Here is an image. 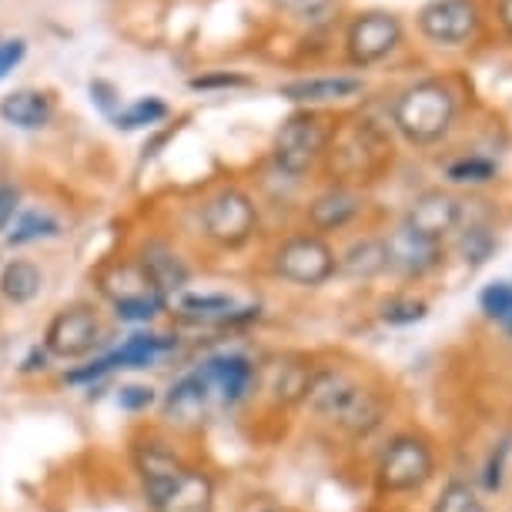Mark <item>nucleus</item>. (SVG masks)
Instances as JSON below:
<instances>
[{
    "instance_id": "nucleus-1",
    "label": "nucleus",
    "mask_w": 512,
    "mask_h": 512,
    "mask_svg": "<svg viewBox=\"0 0 512 512\" xmlns=\"http://www.w3.org/2000/svg\"><path fill=\"white\" fill-rule=\"evenodd\" d=\"M138 472L154 512H211L215 506V486L205 472L185 466L158 442L141 446Z\"/></svg>"
},
{
    "instance_id": "nucleus-2",
    "label": "nucleus",
    "mask_w": 512,
    "mask_h": 512,
    "mask_svg": "<svg viewBox=\"0 0 512 512\" xmlns=\"http://www.w3.org/2000/svg\"><path fill=\"white\" fill-rule=\"evenodd\" d=\"M305 399L322 419H332L349 436H369L375 425L382 422L379 395H372L369 389H362V385H355L338 372L312 375Z\"/></svg>"
},
{
    "instance_id": "nucleus-3",
    "label": "nucleus",
    "mask_w": 512,
    "mask_h": 512,
    "mask_svg": "<svg viewBox=\"0 0 512 512\" xmlns=\"http://www.w3.org/2000/svg\"><path fill=\"white\" fill-rule=\"evenodd\" d=\"M452 118H456V98L442 81L412 84L409 91L399 94L392 108L395 128L412 144H436L439 138H446Z\"/></svg>"
},
{
    "instance_id": "nucleus-4",
    "label": "nucleus",
    "mask_w": 512,
    "mask_h": 512,
    "mask_svg": "<svg viewBox=\"0 0 512 512\" xmlns=\"http://www.w3.org/2000/svg\"><path fill=\"white\" fill-rule=\"evenodd\" d=\"M432 472H436V459H432L429 442L419 436H395L382 452L375 479L382 492H412L422 489Z\"/></svg>"
},
{
    "instance_id": "nucleus-5",
    "label": "nucleus",
    "mask_w": 512,
    "mask_h": 512,
    "mask_svg": "<svg viewBox=\"0 0 512 512\" xmlns=\"http://www.w3.org/2000/svg\"><path fill=\"white\" fill-rule=\"evenodd\" d=\"M328 144V124L315 111H295L275 134V161L288 175H305Z\"/></svg>"
},
{
    "instance_id": "nucleus-6",
    "label": "nucleus",
    "mask_w": 512,
    "mask_h": 512,
    "mask_svg": "<svg viewBox=\"0 0 512 512\" xmlns=\"http://www.w3.org/2000/svg\"><path fill=\"white\" fill-rule=\"evenodd\" d=\"M101 292L111 298L114 312L124 322H148L164 308V298L154 292L141 265H114L101 275Z\"/></svg>"
},
{
    "instance_id": "nucleus-7",
    "label": "nucleus",
    "mask_w": 512,
    "mask_h": 512,
    "mask_svg": "<svg viewBox=\"0 0 512 512\" xmlns=\"http://www.w3.org/2000/svg\"><path fill=\"white\" fill-rule=\"evenodd\" d=\"M201 225H205V235L211 241H218V245H225V248L245 245V241L255 235V225H258L255 201L238 188L218 191L205 205V211H201Z\"/></svg>"
},
{
    "instance_id": "nucleus-8",
    "label": "nucleus",
    "mask_w": 512,
    "mask_h": 512,
    "mask_svg": "<svg viewBox=\"0 0 512 512\" xmlns=\"http://www.w3.org/2000/svg\"><path fill=\"white\" fill-rule=\"evenodd\" d=\"M275 272L288 278L295 285H322L338 272V258L335 251L328 248L325 238L318 235H298L288 238L282 248L275 251Z\"/></svg>"
},
{
    "instance_id": "nucleus-9",
    "label": "nucleus",
    "mask_w": 512,
    "mask_h": 512,
    "mask_svg": "<svg viewBox=\"0 0 512 512\" xmlns=\"http://www.w3.org/2000/svg\"><path fill=\"white\" fill-rule=\"evenodd\" d=\"M402 41L399 17L389 11H365L349 24L345 47H349V61L359 67H369L382 57H389Z\"/></svg>"
},
{
    "instance_id": "nucleus-10",
    "label": "nucleus",
    "mask_w": 512,
    "mask_h": 512,
    "mask_svg": "<svg viewBox=\"0 0 512 512\" xmlns=\"http://www.w3.org/2000/svg\"><path fill=\"white\" fill-rule=\"evenodd\" d=\"M419 31L442 47L469 44L479 31V7L472 0H429L419 11Z\"/></svg>"
},
{
    "instance_id": "nucleus-11",
    "label": "nucleus",
    "mask_w": 512,
    "mask_h": 512,
    "mask_svg": "<svg viewBox=\"0 0 512 512\" xmlns=\"http://www.w3.org/2000/svg\"><path fill=\"white\" fill-rule=\"evenodd\" d=\"M101 338V322L91 308H64L51 318L44 335V349L47 355H57V359H81L88 355Z\"/></svg>"
},
{
    "instance_id": "nucleus-12",
    "label": "nucleus",
    "mask_w": 512,
    "mask_h": 512,
    "mask_svg": "<svg viewBox=\"0 0 512 512\" xmlns=\"http://www.w3.org/2000/svg\"><path fill=\"white\" fill-rule=\"evenodd\" d=\"M385 255H389L392 272L405 278H422L442 265V241H432L402 225L385 238Z\"/></svg>"
},
{
    "instance_id": "nucleus-13",
    "label": "nucleus",
    "mask_w": 512,
    "mask_h": 512,
    "mask_svg": "<svg viewBox=\"0 0 512 512\" xmlns=\"http://www.w3.org/2000/svg\"><path fill=\"white\" fill-rule=\"evenodd\" d=\"M459 201L442 188H432V191H422L419 198L412 201L409 211H405V228L419 231V235L432 238V241H442L449 231H456L459 225Z\"/></svg>"
},
{
    "instance_id": "nucleus-14",
    "label": "nucleus",
    "mask_w": 512,
    "mask_h": 512,
    "mask_svg": "<svg viewBox=\"0 0 512 512\" xmlns=\"http://www.w3.org/2000/svg\"><path fill=\"white\" fill-rule=\"evenodd\" d=\"M175 349V338H164V335H131L121 349H114L111 355H104L84 372H74L71 382H84V379H98L104 372L114 369H148L161 359L164 352Z\"/></svg>"
},
{
    "instance_id": "nucleus-15",
    "label": "nucleus",
    "mask_w": 512,
    "mask_h": 512,
    "mask_svg": "<svg viewBox=\"0 0 512 512\" xmlns=\"http://www.w3.org/2000/svg\"><path fill=\"white\" fill-rule=\"evenodd\" d=\"M201 375L208 379L211 392H218L225 402H241L255 382V365L245 355H218L201 365Z\"/></svg>"
},
{
    "instance_id": "nucleus-16",
    "label": "nucleus",
    "mask_w": 512,
    "mask_h": 512,
    "mask_svg": "<svg viewBox=\"0 0 512 512\" xmlns=\"http://www.w3.org/2000/svg\"><path fill=\"white\" fill-rule=\"evenodd\" d=\"M365 84L359 77H349V74H335V77H302V81H292V84H282L278 94L295 104H328V101H345V98H355L362 94Z\"/></svg>"
},
{
    "instance_id": "nucleus-17",
    "label": "nucleus",
    "mask_w": 512,
    "mask_h": 512,
    "mask_svg": "<svg viewBox=\"0 0 512 512\" xmlns=\"http://www.w3.org/2000/svg\"><path fill=\"white\" fill-rule=\"evenodd\" d=\"M141 268H144V275L151 278L154 292H158L164 302H168L171 295H178L181 288L188 285V268H185V262H181L175 251L164 248V245H148V248H144Z\"/></svg>"
},
{
    "instance_id": "nucleus-18",
    "label": "nucleus",
    "mask_w": 512,
    "mask_h": 512,
    "mask_svg": "<svg viewBox=\"0 0 512 512\" xmlns=\"http://www.w3.org/2000/svg\"><path fill=\"white\" fill-rule=\"evenodd\" d=\"M362 211V201L355 191L349 188H332L325 195H318L308 208V221H312L315 231H338L345 228L349 221H355V215Z\"/></svg>"
},
{
    "instance_id": "nucleus-19",
    "label": "nucleus",
    "mask_w": 512,
    "mask_h": 512,
    "mask_svg": "<svg viewBox=\"0 0 512 512\" xmlns=\"http://www.w3.org/2000/svg\"><path fill=\"white\" fill-rule=\"evenodd\" d=\"M51 114H54V104L44 91L24 88V91L7 94V98L0 101V118H4L7 124H14V128H21V131L44 128V124L51 121Z\"/></svg>"
},
{
    "instance_id": "nucleus-20",
    "label": "nucleus",
    "mask_w": 512,
    "mask_h": 512,
    "mask_svg": "<svg viewBox=\"0 0 512 512\" xmlns=\"http://www.w3.org/2000/svg\"><path fill=\"white\" fill-rule=\"evenodd\" d=\"M208 399H211L208 379L201 372H191L168 392L164 409H168L171 419H178V422H195V419H201V412H205Z\"/></svg>"
},
{
    "instance_id": "nucleus-21",
    "label": "nucleus",
    "mask_w": 512,
    "mask_h": 512,
    "mask_svg": "<svg viewBox=\"0 0 512 512\" xmlns=\"http://www.w3.org/2000/svg\"><path fill=\"white\" fill-rule=\"evenodd\" d=\"M389 268V255H385V241L362 238L349 245L342 258H338V272L349 278H375Z\"/></svg>"
},
{
    "instance_id": "nucleus-22",
    "label": "nucleus",
    "mask_w": 512,
    "mask_h": 512,
    "mask_svg": "<svg viewBox=\"0 0 512 512\" xmlns=\"http://www.w3.org/2000/svg\"><path fill=\"white\" fill-rule=\"evenodd\" d=\"M41 288H44L41 268H37L34 262H24V258L21 262H11L4 268V275H0V295L14 305L34 302V298L41 295Z\"/></svg>"
},
{
    "instance_id": "nucleus-23",
    "label": "nucleus",
    "mask_w": 512,
    "mask_h": 512,
    "mask_svg": "<svg viewBox=\"0 0 512 512\" xmlns=\"http://www.w3.org/2000/svg\"><path fill=\"white\" fill-rule=\"evenodd\" d=\"M164 118H168V104L161 98H141L128 104V108H121L111 121L118 131H138V128H151V124H158Z\"/></svg>"
},
{
    "instance_id": "nucleus-24",
    "label": "nucleus",
    "mask_w": 512,
    "mask_h": 512,
    "mask_svg": "<svg viewBox=\"0 0 512 512\" xmlns=\"http://www.w3.org/2000/svg\"><path fill=\"white\" fill-rule=\"evenodd\" d=\"M479 308L512 335V282H492L482 288Z\"/></svg>"
},
{
    "instance_id": "nucleus-25",
    "label": "nucleus",
    "mask_w": 512,
    "mask_h": 512,
    "mask_svg": "<svg viewBox=\"0 0 512 512\" xmlns=\"http://www.w3.org/2000/svg\"><path fill=\"white\" fill-rule=\"evenodd\" d=\"M57 231H61V225H57L51 215H44V211H27V215L14 221V231L7 235V241H11V245H31L37 238H54Z\"/></svg>"
},
{
    "instance_id": "nucleus-26",
    "label": "nucleus",
    "mask_w": 512,
    "mask_h": 512,
    "mask_svg": "<svg viewBox=\"0 0 512 512\" xmlns=\"http://www.w3.org/2000/svg\"><path fill=\"white\" fill-rule=\"evenodd\" d=\"M432 512H486V506H482V499L476 496V489L469 482H449L442 489V496L436 499V506H432Z\"/></svg>"
},
{
    "instance_id": "nucleus-27",
    "label": "nucleus",
    "mask_w": 512,
    "mask_h": 512,
    "mask_svg": "<svg viewBox=\"0 0 512 512\" xmlns=\"http://www.w3.org/2000/svg\"><path fill=\"white\" fill-rule=\"evenodd\" d=\"M449 181H456V185H486V181L496 178V161L489 158H459L449 164Z\"/></svg>"
},
{
    "instance_id": "nucleus-28",
    "label": "nucleus",
    "mask_w": 512,
    "mask_h": 512,
    "mask_svg": "<svg viewBox=\"0 0 512 512\" xmlns=\"http://www.w3.org/2000/svg\"><path fill=\"white\" fill-rule=\"evenodd\" d=\"M459 251L466 255V262H469V265H482V262H486V258L492 255V251H496V241H492L489 228L476 225V228H466V231H462Z\"/></svg>"
},
{
    "instance_id": "nucleus-29",
    "label": "nucleus",
    "mask_w": 512,
    "mask_h": 512,
    "mask_svg": "<svg viewBox=\"0 0 512 512\" xmlns=\"http://www.w3.org/2000/svg\"><path fill=\"white\" fill-rule=\"evenodd\" d=\"M425 315H429V305L415 302V298H392V302L382 305V322L389 325H412L422 322Z\"/></svg>"
},
{
    "instance_id": "nucleus-30",
    "label": "nucleus",
    "mask_w": 512,
    "mask_h": 512,
    "mask_svg": "<svg viewBox=\"0 0 512 512\" xmlns=\"http://www.w3.org/2000/svg\"><path fill=\"white\" fill-rule=\"evenodd\" d=\"M248 77L235 71H218V74H201L191 77V88L195 91H218V88H248Z\"/></svg>"
},
{
    "instance_id": "nucleus-31",
    "label": "nucleus",
    "mask_w": 512,
    "mask_h": 512,
    "mask_svg": "<svg viewBox=\"0 0 512 512\" xmlns=\"http://www.w3.org/2000/svg\"><path fill=\"white\" fill-rule=\"evenodd\" d=\"M24 54H27L24 37H4V41H0V81L24 61Z\"/></svg>"
},
{
    "instance_id": "nucleus-32",
    "label": "nucleus",
    "mask_w": 512,
    "mask_h": 512,
    "mask_svg": "<svg viewBox=\"0 0 512 512\" xmlns=\"http://www.w3.org/2000/svg\"><path fill=\"white\" fill-rule=\"evenodd\" d=\"M91 101L98 104V108L108 114V118H114L124 104H121V94H118V88H114L111 81H91Z\"/></svg>"
},
{
    "instance_id": "nucleus-33",
    "label": "nucleus",
    "mask_w": 512,
    "mask_h": 512,
    "mask_svg": "<svg viewBox=\"0 0 512 512\" xmlns=\"http://www.w3.org/2000/svg\"><path fill=\"white\" fill-rule=\"evenodd\" d=\"M118 405L128 412H141V409H151L154 405V389L148 385H124L118 392Z\"/></svg>"
},
{
    "instance_id": "nucleus-34",
    "label": "nucleus",
    "mask_w": 512,
    "mask_h": 512,
    "mask_svg": "<svg viewBox=\"0 0 512 512\" xmlns=\"http://www.w3.org/2000/svg\"><path fill=\"white\" fill-rule=\"evenodd\" d=\"M17 208H21V191L14 185H0V231H7V225L14 221Z\"/></svg>"
},
{
    "instance_id": "nucleus-35",
    "label": "nucleus",
    "mask_w": 512,
    "mask_h": 512,
    "mask_svg": "<svg viewBox=\"0 0 512 512\" xmlns=\"http://www.w3.org/2000/svg\"><path fill=\"white\" fill-rule=\"evenodd\" d=\"M275 4L288 14H315L318 7L328 4V0H275Z\"/></svg>"
},
{
    "instance_id": "nucleus-36",
    "label": "nucleus",
    "mask_w": 512,
    "mask_h": 512,
    "mask_svg": "<svg viewBox=\"0 0 512 512\" xmlns=\"http://www.w3.org/2000/svg\"><path fill=\"white\" fill-rule=\"evenodd\" d=\"M44 362H47V349H34L31 355H27L24 372H37V369H44Z\"/></svg>"
},
{
    "instance_id": "nucleus-37",
    "label": "nucleus",
    "mask_w": 512,
    "mask_h": 512,
    "mask_svg": "<svg viewBox=\"0 0 512 512\" xmlns=\"http://www.w3.org/2000/svg\"><path fill=\"white\" fill-rule=\"evenodd\" d=\"M499 21L506 27V34L512 37V0H499Z\"/></svg>"
}]
</instances>
